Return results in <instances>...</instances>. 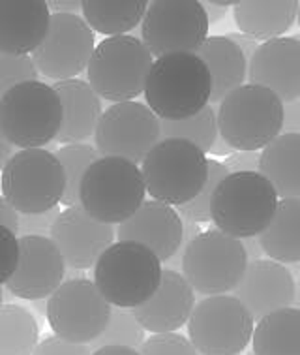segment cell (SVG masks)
Masks as SVG:
<instances>
[{
    "mask_svg": "<svg viewBox=\"0 0 300 355\" xmlns=\"http://www.w3.org/2000/svg\"><path fill=\"white\" fill-rule=\"evenodd\" d=\"M143 92L160 121H184L209 105L212 79L195 53H171L154 60Z\"/></svg>",
    "mask_w": 300,
    "mask_h": 355,
    "instance_id": "cell-1",
    "label": "cell"
},
{
    "mask_svg": "<svg viewBox=\"0 0 300 355\" xmlns=\"http://www.w3.org/2000/svg\"><path fill=\"white\" fill-rule=\"evenodd\" d=\"M161 261L147 246L116 241L94 263V284L115 309L134 310L160 288Z\"/></svg>",
    "mask_w": 300,
    "mask_h": 355,
    "instance_id": "cell-2",
    "label": "cell"
},
{
    "mask_svg": "<svg viewBox=\"0 0 300 355\" xmlns=\"http://www.w3.org/2000/svg\"><path fill=\"white\" fill-rule=\"evenodd\" d=\"M278 194L259 171L229 173L214 190L211 220L233 239L259 237L274 218Z\"/></svg>",
    "mask_w": 300,
    "mask_h": 355,
    "instance_id": "cell-3",
    "label": "cell"
},
{
    "mask_svg": "<svg viewBox=\"0 0 300 355\" xmlns=\"http://www.w3.org/2000/svg\"><path fill=\"white\" fill-rule=\"evenodd\" d=\"M218 134L233 150L257 153L281 134L283 102L259 85H242L220 102Z\"/></svg>",
    "mask_w": 300,
    "mask_h": 355,
    "instance_id": "cell-4",
    "label": "cell"
},
{
    "mask_svg": "<svg viewBox=\"0 0 300 355\" xmlns=\"http://www.w3.org/2000/svg\"><path fill=\"white\" fill-rule=\"evenodd\" d=\"M141 175L154 201L182 207L203 190L209 177V158L193 143L166 137L141 162Z\"/></svg>",
    "mask_w": 300,
    "mask_h": 355,
    "instance_id": "cell-5",
    "label": "cell"
},
{
    "mask_svg": "<svg viewBox=\"0 0 300 355\" xmlns=\"http://www.w3.org/2000/svg\"><path fill=\"white\" fill-rule=\"evenodd\" d=\"M145 181L141 169L113 156H100L79 182V205L102 224H122L143 205Z\"/></svg>",
    "mask_w": 300,
    "mask_h": 355,
    "instance_id": "cell-6",
    "label": "cell"
},
{
    "mask_svg": "<svg viewBox=\"0 0 300 355\" xmlns=\"http://www.w3.org/2000/svg\"><path fill=\"white\" fill-rule=\"evenodd\" d=\"M62 103L51 85L26 81L15 85L0 100V130L13 147L44 149L57 141Z\"/></svg>",
    "mask_w": 300,
    "mask_h": 355,
    "instance_id": "cell-7",
    "label": "cell"
},
{
    "mask_svg": "<svg viewBox=\"0 0 300 355\" xmlns=\"http://www.w3.org/2000/svg\"><path fill=\"white\" fill-rule=\"evenodd\" d=\"M152 55L135 36L102 40L89 60L87 76L92 91L113 103L134 102L145 91Z\"/></svg>",
    "mask_w": 300,
    "mask_h": 355,
    "instance_id": "cell-8",
    "label": "cell"
},
{
    "mask_svg": "<svg viewBox=\"0 0 300 355\" xmlns=\"http://www.w3.org/2000/svg\"><path fill=\"white\" fill-rule=\"evenodd\" d=\"M2 198L17 214L51 211L62 201L66 175L55 153L23 149L13 153L2 169Z\"/></svg>",
    "mask_w": 300,
    "mask_h": 355,
    "instance_id": "cell-9",
    "label": "cell"
},
{
    "mask_svg": "<svg viewBox=\"0 0 300 355\" xmlns=\"http://www.w3.org/2000/svg\"><path fill=\"white\" fill-rule=\"evenodd\" d=\"M248 261L242 241L233 239L218 230H206L184 246L180 267L182 277L193 291L211 297L235 290Z\"/></svg>",
    "mask_w": 300,
    "mask_h": 355,
    "instance_id": "cell-10",
    "label": "cell"
},
{
    "mask_svg": "<svg viewBox=\"0 0 300 355\" xmlns=\"http://www.w3.org/2000/svg\"><path fill=\"white\" fill-rule=\"evenodd\" d=\"M256 320L235 295L199 301L188 320V336L201 355H240L248 348Z\"/></svg>",
    "mask_w": 300,
    "mask_h": 355,
    "instance_id": "cell-11",
    "label": "cell"
},
{
    "mask_svg": "<svg viewBox=\"0 0 300 355\" xmlns=\"http://www.w3.org/2000/svg\"><path fill=\"white\" fill-rule=\"evenodd\" d=\"M209 17L199 0H154L141 21L143 44L152 57L197 53L209 38Z\"/></svg>",
    "mask_w": 300,
    "mask_h": 355,
    "instance_id": "cell-12",
    "label": "cell"
},
{
    "mask_svg": "<svg viewBox=\"0 0 300 355\" xmlns=\"http://www.w3.org/2000/svg\"><path fill=\"white\" fill-rule=\"evenodd\" d=\"M111 309L92 280L68 278L47 297L45 316L58 338L90 344L107 327Z\"/></svg>",
    "mask_w": 300,
    "mask_h": 355,
    "instance_id": "cell-13",
    "label": "cell"
},
{
    "mask_svg": "<svg viewBox=\"0 0 300 355\" xmlns=\"http://www.w3.org/2000/svg\"><path fill=\"white\" fill-rule=\"evenodd\" d=\"M160 139V119L141 102L111 103L94 132L100 156L124 158L135 166Z\"/></svg>",
    "mask_w": 300,
    "mask_h": 355,
    "instance_id": "cell-14",
    "label": "cell"
},
{
    "mask_svg": "<svg viewBox=\"0 0 300 355\" xmlns=\"http://www.w3.org/2000/svg\"><path fill=\"white\" fill-rule=\"evenodd\" d=\"M94 47V33L83 17L53 13L44 42L30 58L38 73L55 81H66L85 71Z\"/></svg>",
    "mask_w": 300,
    "mask_h": 355,
    "instance_id": "cell-15",
    "label": "cell"
},
{
    "mask_svg": "<svg viewBox=\"0 0 300 355\" xmlns=\"http://www.w3.org/2000/svg\"><path fill=\"white\" fill-rule=\"evenodd\" d=\"M17 241L19 261L6 282L8 291L28 301L49 297L64 282L66 263L62 254L49 237L25 235Z\"/></svg>",
    "mask_w": 300,
    "mask_h": 355,
    "instance_id": "cell-16",
    "label": "cell"
},
{
    "mask_svg": "<svg viewBox=\"0 0 300 355\" xmlns=\"http://www.w3.org/2000/svg\"><path fill=\"white\" fill-rule=\"evenodd\" d=\"M70 269H90L115 241V226L102 224L85 213L79 203L58 214L49 233Z\"/></svg>",
    "mask_w": 300,
    "mask_h": 355,
    "instance_id": "cell-17",
    "label": "cell"
},
{
    "mask_svg": "<svg viewBox=\"0 0 300 355\" xmlns=\"http://www.w3.org/2000/svg\"><path fill=\"white\" fill-rule=\"evenodd\" d=\"M294 288L297 282L293 272L285 265L274 259L259 258L248 261L240 282L233 291L254 320H261L270 312L293 306Z\"/></svg>",
    "mask_w": 300,
    "mask_h": 355,
    "instance_id": "cell-18",
    "label": "cell"
},
{
    "mask_svg": "<svg viewBox=\"0 0 300 355\" xmlns=\"http://www.w3.org/2000/svg\"><path fill=\"white\" fill-rule=\"evenodd\" d=\"M248 79L274 92L283 103L300 98V38L263 42L248 60Z\"/></svg>",
    "mask_w": 300,
    "mask_h": 355,
    "instance_id": "cell-19",
    "label": "cell"
},
{
    "mask_svg": "<svg viewBox=\"0 0 300 355\" xmlns=\"http://www.w3.org/2000/svg\"><path fill=\"white\" fill-rule=\"evenodd\" d=\"M184 235V220L175 207L160 201H143V205L116 227V239L134 241L152 250L161 263L179 252Z\"/></svg>",
    "mask_w": 300,
    "mask_h": 355,
    "instance_id": "cell-20",
    "label": "cell"
},
{
    "mask_svg": "<svg viewBox=\"0 0 300 355\" xmlns=\"http://www.w3.org/2000/svg\"><path fill=\"white\" fill-rule=\"evenodd\" d=\"M193 306L195 291L188 280L175 269H164L160 288L132 312L143 329L154 335H166L184 327L192 316Z\"/></svg>",
    "mask_w": 300,
    "mask_h": 355,
    "instance_id": "cell-21",
    "label": "cell"
},
{
    "mask_svg": "<svg viewBox=\"0 0 300 355\" xmlns=\"http://www.w3.org/2000/svg\"><path fill=\"white\" fill-rule=\"evenodd\" d=\"M49 19L45 0H0V53L30 57L44 42Z\"/></svg>",
    "mask_w": 300,
    "mask_h": 355,
    "instance_id": "cell-22",
    "label": "cell"
},
{
    "mask_svg": "<svg viewBox=\"0 0 300 355\" xmlns=\"http://www.w3.org/2000/svg\"><path fill=\"white\" fill-rule=\"evenodd\" d=\"M53 89L62 103V124L57 141L71 145V143H85V139L94 136L103 110L102 98L92 91L89 81L66 79V81H57Z\"/></svg>",
    "mask_w": 300,
    "mask_h": 355,
    "instance_id": "cell-23",
    "label": "cell"
},
{
    "mask_svg": "<svg viewBox=\"0 0 300 355\" xmlns=\"http://www.w3.org/2000/svg\"><path fill=\"white\" fill-rule=\"evenodd\" d=\"M209 68L212 79V103H220L229 92L242 87L248 78V58L227 36H211L195 53Z\"/></svg>",
    "mask_w": 300,
    "mask_h": 355,
    "instance_id": "cell-24",
    "label": "cell"
},
{
    "mask_svg": "<svg viewBox=\"0 0 300 355\" xmlns=\"http://www.w3.org/2000/svg\"><path fill=\"white\" fill-rule=\"evenodd\" d=\"M240 33L254 40L281 38L291 31L299 13L297 0H242L233 6Z\"/></svg>",
    "mask_w": 300,
    "mask_h": 355,
    "instance_id": "cell-25",
    "label": "cell"
},
{
    "mask_svg": "<svg viewBox=\"0 0 300 355\" xmlns=\"http://www.w3.org/2000/svg\"><path fill=\"white\" fill-rule=\"evenodd\" d=\"M257 171L281 200H300V134H280L259 153Z\"/></svg>",
    "mask_w": 300,
    "mask_h": 355,
    "instance_id": "cell-26",
    "label": "cell"
},
{
    "mask_svg": "<svg viewBox=\"0 0 300 355\" xmlns=\"http://www.w3.org/2000/svg\"><path fill=\"white\" fill-rule=\"evenodd\" d=\"M259 246L278 263L300 261V200H280L274 218L259 235Z\"/></svg>",
    "mask_w": 300,
    "mask_h": 355,
    "instance_id": "cell-27",
    "label": "cell"
},
{
    "mask_svg": "<svg viewBox=\"0 0 300 355\" xmlns=\"http://www.w3.org/2000/svg\"><path fill=\"white\" fill-rule=\"evenodd\" d=\"M252 346V355H300V310L289 306L257 320Z\"/></svg>",
    "mask_w": 300,
    "mask_h": 355,
    "instance_id": "cell-28",
    "label": "cell"
},
{
    "mask_svg": "<svg viewBox=\"0 0 300 355\" xmlns=\"http://www.w3.org/2000/svg\"><path fill=\"white\" fill-rule=\"evenodd\" d=\"M147 0H83L85 23L92 33L124 36L141 25L147 13Z\"/></svg>",
    "mask_w": 300,
    "mask_h": 355,
    "instance_id": "cell-29",
    "label": "cell"
},
{
    "mask_svg": "<svg viewBox=\"0 0 300 355\" xmlns=\"http://www.w3.org/2000/svg\"><path fill=\"white\" fill-rule=\"evenodd\" d=\"M39 340L36 318L23 306H0V355H33Z\"/></svg>",
    "mask_w": 300,
    "mask_h": 355,
    "instance_id": "cell-30",
    "label": "cell"
},
{
    "mask_svg": "<svg viewBox=\"0 0 300 355\" xmlns=\"http://www.w3.org/2000/svg\"><path fill=\"white\" fill-rule=\"evenodd\" d=\"M161 139L166 137H179L186 141L193 143L195 147L203 150L204 155L212 149L216 141L218 121L216 111L211 105H206L197 115L184 119V121H160Z\"/></svg>",
    "mask_w": 300,
    "mask_h": 355,
    "instance_id": "cell-31",
    "label": "cell"
},
{
    "mask_svg": "<svg viewBox=\"0 0 300 355\" xmlns=\"http://www.w3.org/2000/svg\"><path fill=\"white\" fill-rule=\"evenodd\" d=\"M60 162L66 175V190L62 201L66 207L79 203V182L83 179L85 171L100 158V153L90 143H71L62 145L55 155Z\"/></svg>",
    "mask_w": 300,
    "mask_h": 355,
    "instance_id": "cell-32",
    "label": "cell"
},
{
    "mask_svg": "<svg viewBox=\"0 0 300 355\" xmlns=\"http://www.w3.org/2000/svg\"><path fill=\"white\" fill-rule=\"evenodd\" d=\"M145 343V329L135 320L134 312L126 309H111L107 327L98 336L96 340L87 344L90 354L105 346H126V348L139 349Z\"/></svg>",
    "mask_w": 300,
    "mask_h": 355,
    "instance_id": "cell-33",
    "label": "cell"
},
{
    "mask_svg": "<svg viewBox=\"0 0 300 355\" xmlns=\"http://www.w3.org/2000/svg\"><path fill=\"white\" fill-rule=\"evenodd\" d=\"M227 175H229V171H227V168L222 162L209 160V177H206L203 190L199 192L195 200H192L190 203H186L182 207H177V213L180 214V218L190 220V222H195V224L209 222L211 220L212 194H214L218 184L224 181Z\"/></svg>",
    "mask_w": 300,
    "mask_h": 355,
    "instance_id": "cell-34",
    "label": "cell"
},
{
    "mask_svg": "<svg viewBox=\"0 0 300 355\" xmlns=\"http://www.w3.org/2000/svg\"><path fill=\"white\" fill-rule=\"evenodd\" d=\"M38 70L30 57H12L0 53V100L15 85L38 81Z\"/></svg>",
    "mask_w": 300,
    "mask_h": 355,
    "instance_id": "cell-35",
    "label": "cell"
},
{
    "mask_svg": "<svg viewBox=\"0 0 300 355\" xmlns=\"http://www.w3.org/2000/svg\"><path fill=\"white\" fill-rule=\"evenodd\" d=\"M141 355H199L190 343V338L179 333L148 336L139 348Z\"/></svg>",
    "mask_w": 300,
    "mask_h": 355,
    "instance_id": "cell-36",
    "label": "cell"
},
{
    "mask_svg": "<svg viewBox=\"0 0 300 355\" xmlns=\"http://www.w3.org/2000/svg\"><path fill=\"white\" fill-rule=\"evenodd\" d=\"M19 261V241L6 226H0V288L12 278Z\"/></svg>",
    "mask_w": 300,
    "mask_h": 355,
    "instance_id": "cell-37",
    "label": "cell"
},
{
    "mask_svg": "<svg viewBox=\"0 0 300 355\" xmlns=\"http://www.w3.org/2000/svg\"><path fill=\"white\" fill-rule=\"evenodd\" d=\"M58 207L45 211V213L38 214H19V235H38V237H47L51 233V227L55 224V220L58 218Z\"/></svg>",
    "mask_w": 300,
    "mask_h": 355,
    "instance_id": "cell-38",
    "label": "cell"
},
{
    "mask_svg": "<svg viewBox=\"0 0 300 355\" xmlns=\"http://www.w3.org/2000/svg\"><path fill=\"white\" fill-rule=\"evenodd\" d=\"M33 355H90L87 344H73L58 336H49L38 343Z\"/></svg>",
    "mask_w": 300,
    "mask_h": 355,
    "instance_id": "cell-39",
    "label": "cell"
},
{
    "mask_svg": "<svg viewBox=\"0 0 300 355\" xmlns=\"http://www.w3.org/2000/svg\"><path fill=\"white\" fill-rule=\"evenodd\" d=\"M229 173H244V171H257L259 168V153H242L235 150L233 155L222 162Z\"/></svg>",
    "mask_w": 300,
    "mask_h": 355,
    "instance_id": "cell-40",
    "label": "cell"
},
{
    "mask_svg": "<svg viewBox=\"0 0 300 355\" xmlns=\"http://www.w3.org/2000/svg\"><path fill=\"white\" fill-rule=\"evenodd\" d=\"M281 134H300V98L283 103V124Z\"/></svg>",
    "mask_w": 300,
    "mask_h": 355,
    "instance_id": "cell-41",
    "label": "cell"
},
{
    "mask_svg": "<svg viewBox=\"0 0 300 355\" xmlns=\"http://www.w3.org/2000/svg\"><path fill=\"white\" fill-rule=\"evenodd\" d=\"M0 226H6L15 235L19 232V214L13 211V207L2 196H0Z\"/></svg>",
    "mask_w": 300,
    "mask_h": 355,
    "instance_id": "cell-42",
    "label": "cell"
},
{
    "mask_svg": "<svg viewBox=\"0 0 300 355\" xmlns=\"http://www.w3.org/2000/svg\"><path fill=\"white\" fill-rule=\"evenodd\" d=\"M227 38L233 42V44H236L238 46V49L244 53V57L252 58V55L257 51V47H259V44H257V40H254L252 36H246V34L242 33H231L227 34Z\"/></svg>",
    "mask_w": 300,
    "mask_h": 355,
    "instance_id": "cell-43",
    "label": "cell"
},
{
    "mask_svg": "<svg viewBox=\"0 0 300 355\" xmlns=\"http://www.w3.org/2000/svg\"><path fill=\"white\" fill-rule=\"evenodd\" d=\"M47 8H49V12L55 13H73L77 15V12L81 10V2H77V0H70V2H60V0H53V2H47Z\"/></svg>",
    "mask_w": 300,
    "mask_h": 355,
    "instance_id": "cell-44",
    "label": "cell"
},
{
    "mask_svg": "<svg viewBox=\"0 0 300 355\" xmlns=\"http://www.w3.org/2000/svg\"><path fill=\"white\" fill-rule=\"evenodd\" d=\"M90 355H141L139 349L126 348V346H105L94 349Z\"/></svg>",
    "mask_w": 300,
    "mask_h": 355,
    "instance_id": "cell-45",
    "label": "cell"
},
{
    "mask_svg": "<svg viewBox=\"0 0 300 355\" xmlns=\"http://www.w3.org/2000/svg\"><path fill=\"white\" fill-rule=\"evenodd\" d=\"M13 156V145L8 141L4 134H2V130H0V173H2V169L6 166V162L10 160Z\"/></svg>",
    "mask_w": 300,
    "mask_h": 355,
    "instance_id": "cell-46",
    "label": "cell"
},
{
    "mask_svg": "<svg viewBox=\"0 0 300 355\" xmlns=\"http://www.w3.org/2000/svg\"><path fill=\"white\" fill-rule=\"evenodd\" d=\"M204 12H206V17H209V23H216L224 17L227 13V8H220L216 6L214 2H203Z\"/></svg>",
    "mask_w": 300,
    "mask_h": 355,
    "instance_id": "cell-47",
    "label": "cell"
},
{
    "mask_svg": "<svg viewBox=\"0 0 300 355\" xmlns=\"http://www.w3.org/2000/svg\"><path fill=\"white\" fill-rule=\"evenodd\" d=\"M242 246L246 254H248V259H259V254H263L261 246H259V241H256V237H252V239H244Z\"/></svg>",
    "mask_w": 300,
    "mask_h": 355,
    "instance_id": "cell-48",
    "label": "cell"
},
{
    "mask_svg": "<svg viewBox=\"0 0 300 355\" xmlns=\"http://www.w3.org/2000/svg\"><path fill=\"white\" fill-rule=\"evenodd\" d=\"M209 153H212V155H216V156H229L233 155L235 150L231 149L229 145L222 139V137L218 136L216 137V141H214V145H212V149L209 150Z\"/></svg>",
    "mask_w": 300,
    "mask_h": 355,
    "instance_id": "cell-49",
    "label": "cell"
},
{
    "mask_svg": "<svg viewBox=\"0 0 300 355\" xmlns=\"http://www.w3.org/2000/svg\"><path fill=\"white\" fill-rule=\"evenodd\" d=\"M293 304H297V309L300 310V282L297 284V288H294V303Z\"/></svg>",
    "mask_w": 300,
    "mask_h": 355,
    "instance_id": "cell-50",
    "label": "cell"
},
{
    "mask_svg": "<svg viewBox=\"0 0 300 355\" xmlns=\"http://www.w3.org/2000/svg\"><path fill=\"white\" fill-rule=\"evenodd\" d=\"M2 301H4V291L0 288V306H2Z\"/></svg>",
    "mask_w": 300,
    "mask_h": 355,
    "instance_id": "cell-51",
    "label": "cell"
},
{
    "mask_svg": "<svg viewBox=\"0 0 300 355\" xmlns=\"http://www.w3.org/2000/svg\"><path fill=\"white\" fill-rule=\"evenodd\" d=\"M297 21H299V26H300V2H299V13H297Z\"/></svg>",
    "mask_w": 300,
    "mask_h": 355,
    "instance_id": "cell-52",
    "label": "cell"
},
{
    "mask_svg": "<svg viewBox=\"0 0 300 355\" xmlns=\"http://www.w3.org/2000/svg\"><path fill=\"white\" fill-rule=\"evenodd\" d=\"M294 267H297V269H299V271H300V261H299V263H294Z\"/></svg>",
    "mask_w": 300,
    "mask_h": 355,
    "instance_id": "cell-53",
    "label": "cell"
}]
</instances>
